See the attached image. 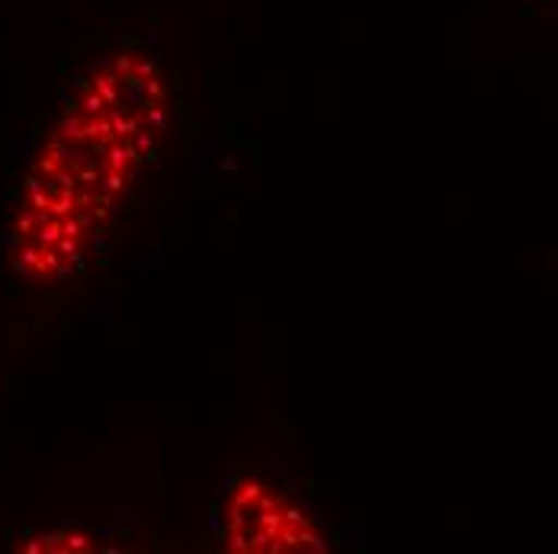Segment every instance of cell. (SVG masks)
Segmentation results:
<instances>
[{
	"instance_id": "cell-1",
	"label": "cell",
	"mask_w": 558,
	"mask_h": 554,
	"mask_svg": "<svg viewBox=\"0 0 558 554\" xmlns=\"http://www.w3.org/2000/svg\"><path fill=\"white\" fill-rule=\"evenodd\" d=\"M553 3H556V7H558V0H553Z\"/></svg>"
}]
</instances>
